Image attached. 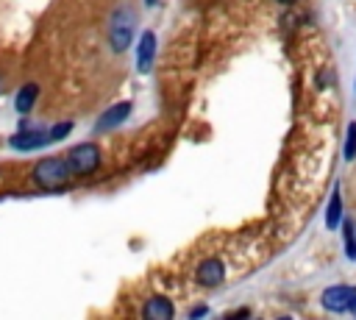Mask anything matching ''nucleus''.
Here are the masks:
<instances>
[{
    "label": "nucleus",
    "instance_id": "20e7f679",
    "mask_svg": "<svg viewBox=\"0 0 356 320\" xmlns=\"http://www.w3.org/2000/svg\"><path fill=\"white\" fill-rule=\"evenodd\" d=\"M320 303L328 312H350L356 306V287H345V284L328 287V289H323Z\"/></svg>",
    "mask_w": 356,
    "mask_h": 320
},
{
    "label": "nucleus",
    "instance_id": "9d476101",
    "mask_svg": "<svg viewBox=\"0 0 356 320\" xmlns=\"http://www.w3.org/2000/svg\"><path fill=\"white\" fill-rule=\"evenodd\" d=\"M36 95H39V86H36V83H25V86L17 92V97H14V109H17L19 114H28V111L33 109V103H36Z\"/></svg>",
    "mask_w": 356,
    "mask_h": 320
},
{
    "label": "nucleus",
    "instance_id": "9b49d317",
    "mask_svg": "<svg viewBox=\"0 0 356 320\" xmlns=\"http://www.w3.org/2000/svg\"><path fill=\"white\" fill-rule=\"evenodd\" d=\"M342 223V198H339V189L331 192V200H328V209H325V228H337Z\"/></svg>",
    "mask_w": 356,
    "mask_h": 320
},
{
    "label": "nucleus",
    "instance_id": "f3484780",
    "mask_svg": "<svg viewBox=\"0 0 356 320\" xmlns=\"http://www.w3.org/2000/svg\"><path fill=\"white\" fill-rule=\"evenodd\" d=\"M145 3H147V6H153V3H156V0H145Z\"/></svg>",
    "mask_w": 356,
    "mask_h": 320
},
{
    "label": "nucleus",
    "instance_id": "ddd939ff",
    "mask_svg": "<svg viewBox=\"0 0 356 320\" xmlns=\"http://www.w3.org/2000/svg\"><path fill=\"white\" fill-rule=\"evenodd\" d=\"M356 156V122L348 125V136H345V159Z\"/></svg>",
    "mask_w": 356,
    "mask_h": 320
},
{
    "label": "nucleus",
    "instance_id": "f257e3e1",
    "mask_svg": "<svg viewBox=\"0 0 356 320\" xmlns=\"http://www.w3.org/2000/svg\"><path fill=\"white\" fill-rule=\"evenodd\" d=\"M134 31H136V11L125 3V6H117L111 19H108V45L114 53H125L131 39H134Z\"/></svg>",
    "mask_w": 356,
    "mask_h": 320
},
{
    "label": "nucleus",
    "instance_id": "2eb2a0df",
    "mask_svg": "<svg viewBox=\"0 0 356 320\" xmlns=\"http://www.w3.org/2000/svg\"><path fill=\"white\" fill-rule=\"evenodd\" d=\"M203 314H209V309H206V306H195V309L189 312V317H203Z\"/></svg>",
    "mask_w": 356,
    "mask_h": 320
},
{
    "label": "nucleus",
    "instance_id": "dca6fc26",
    "mask_svg": "<svg viewBox=\"0 0 356 320\" xmlns=\"http://www.w3.org/2000/svg\"><path fill=\"white\" fill-rule=\"evenodd\" d=\"M278 3H298V0H278Z\"/></svg>",
    "mask_w": 356,
    "mask_h": 320
},
{
    "label": "nucleus",
    "instance_id": "a211bd4d",
    "mask_svg": "<svg viewBox=\"0 0 356 320\" xmlns=\"http://www.w3.org/2000/svg\"><path fill=\"white\" fill-rule=\"evenodd\" d=\"M350 312H356V306H353V309H350Z\"/></svg>",
    "mask_w": 356,
    "mask_h": 320
},
{
    "label": "nucleus",
    "instance_id": "39448f33",
    "mask_svg": "<svg viewBox=\"0 0 356 320\" xmlns=\"http://www.w3.org/2000/svg\"><path fill=\"white\" fill-rule=\"evenodd\" d=\"M195 281L203 284V287H217V284H222V281H225V264H222V259H217V256L200 259L197 267H195Z\"/></svg>",
    "mask_w": 356,
    "mask_h": 320
},
{
    "label": "nucleus",
    "instance_id": "f03ea898",
    "mask_svg": "<svg viewBox=\"0 0 356 320\" xmlns=\"http://www.w3.org/2000/svg\"><path fill=\"white\" fill-rule=\"evenodd\" d=\"M70 175H72V173H70L67 159H42V161L33 167V181H36L39 186H44V189H56V186L67 184Z\"/></svg>",
    "mask_w": 356,
    "mask_h": 320
},
{
    "label": "nucleus",
    "instance_id": "6e6552de",
    "mask_svg": "<svg viewBox=\"0 0 356 320\" xmlns=\"http://www.w3.org/2000/svg\"><path fill=\"white\" fill-rule=\"evenodd\" d=\"M47 142H50L47 134L39 131V128H33V131H19V134L11 136V147H17V150H36V147H42V145H47Z\"/></svg>",
    "mask_w": 356,
    "mask_h": 320
},
{
    "label": "nucleus",
    "instance_id": "f8f14e48",
    "mask_svg": "<svg viewBox=\"0 0 356 320\" xmlns=\"http://www.w3.org/2000/svg\"><path fill=\"white\" fill-rule=\"evenodd\" d=\"M342 239H345V253H348V259H356V228H353L350 220H345Z\"/></svg>",
    "mask_w": 356,
    "mask_h": 320
},
{
    "label": "nucleus",
    "instance_id": "423d86ee",
    "mask_svg": "<svg viewBox=\"0 0 356 320\" xmlns=\"http://www.w3.org/2000/svg\"><path fill=\"white\" fill-rule=\"evenodd\" d=\"M153 56H156V33H153V31H145V33L139 36V45H136V70H139L142 75L150 72Z\"/></svg>",
    "mask_w": 356,
    "mask_h": 320
},
{
    "label": "nucleus",
    "instance_id": "1a4fd4ad",
    "mask_svg": "<svg viewBox=\"0 0 356 320\" xmlns=\"http://www.w3.org/2000/svg\"><path fill=\"white\" fill-rule=\"evenodd\" d=\"M172 303L167 301V298H161V295H156V298H150L147 303H145V309H142V314L147 317V320H170L172 317Z\"/></svg>",
    "mask_w": 356,
    "mask_h": 320
},
{
    "label": "nucleus",
    "instance_id": "0eeeda50",
    "mask_svg": "<svg viewBox=\"0 0 356 320\" xmlns=\"http://www.w3.org/2000/svg\"><path fill=\"white\" fill-rule=\"evenodd\" d=\"M128 111H131V103H114L111 109H106V111L100 114L95 131H111V128H117V125L128 117Z\"/></svg>",
    "mask_w": 356,
    "mask_h": 320
},
{
    "label": "nucleus",
    "instance_id": "4468645a",
    "mask_svg": "<svg viewBox=\"0 0 356 320\" xmlns=\"http://www.w3.org/2000/svg\"><path fill=\"white\" fill-rule=\"evenodd\" d=\"M70 128H72L70 122H58V125H53V128L47 131V139H50V142H58V139H64V136L70 134Z\"/></svg>",
    "mask_w": 356,
    "mask_h": 320
},
{
    "label": "nucleus",
    "instance_id": "7ed1b4c3",
    "mask_svg": "<svg viewBox=\"0 0 356 320\" xmlns=\"http://www.w3.org/2000/svg\"><path fill=\"white\" fill-rule=\"evenodd\" d=\"M67 164L72 175H89L100 167V150L97 145H78L67 153Z\"/></svg>",
    "mask_w": 356,
    "mask_h": 320
}]
</instances>
